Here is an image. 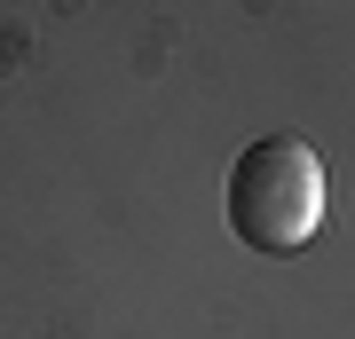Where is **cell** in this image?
<instances>
[{
  "label": "cell",
  "instance_id": "cell-1",
  "mask_svg": "<svg viewBox=\"0 0 355 339\" xmlns=\"http://www.w3.org/2000/svg\"><path fill=\"white\" fill-rule=\"evenodd\" d=\"M221 214L253 252L284 261L300 252L308 237L324 229V166L300 134H261L245 142L237 166H229V189H221Z\"/></svg>",
  "mask_w": 355,
  "mask_h": 339
}]
</instances>
